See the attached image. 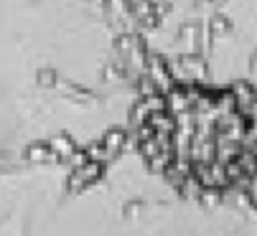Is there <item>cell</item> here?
Returning <instances> with one entry per match:
<instances>
[{"mask_svg":"<svg viewBox=\"0 0 257 236\" xmlns=\"http://www.w3.org/2000/svg\"><path fill=\"white\" fill-rule=\"evenodd\" d=\"M127 142L143 170L178 198L242 201L257 190V84L153 74L130 104Z\"/></svg>","mask_w":257,"mask_h":236,"instance_id":"1","label":"cell"}]
</instances>
